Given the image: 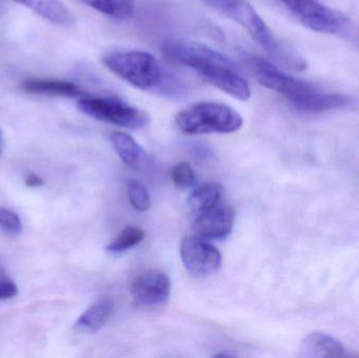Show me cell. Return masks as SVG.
Masks as SVG:
<instances>
[{"label": "cell", "instance_id": "18", "mask_svg": "<svg viewBox=\"0 0 359 358\" xmlns=\"http://www.w3.org/2000/svg\"><path fill=\"white\" fill-rule=\"evenodd\" d=\"M145 231L138 226H128L107 246V250L114 254L126 252L144 240Z\"/></svg>", "mask_w": 359, "mask_h": 358}, {"label": "cell", "instance_id": "21", "mask_svg": "<svg viewBox=\"0 0 359 358\" xmlns=\"http://www.w3.org/2000/svg\"><path fill=\"white\" fill-rule=\"evenodd\" d=\"M0 227L11 235H19L22 230L20 219L8 209H0Z\"/></svg>", "mask_w": 359, "mask_h": 358}, {"label": "cell", "instance_id": "12", "mask_svg": "<svg viewBox=\"0 0 359 358\" xmlns=\"http://www.w3.org/2000/svg\"><path fill=\"white\" fill-rule=\"evenodd\" d=\"M37 13L46 20L59 25H72L75 17L61 0H13Z\"/></svg>", "mask_w": 359, "mask_h": 358}, {"label": "cell", "instance_id": "5", "mask_svg": "<svg viewBox=\"0 0 359 358\" xmlns=\"http://www.w3.org/2000/svg\"><path fill=\"white\" fill-rule=\"evenodd\" d=\"M103 64L124 81L147 92L163 90L165 71L153 55L142 50L113 53L103 58Z\"/></svg>", "mask_w": 359, "mask_h": 358}, {"label": "cell", "instance_id": "15", "mask_svg": "<svg viewBox=\"0 0 359 358\" xmlns=\"http://www.w3.org/2000/svg\"><path fill=\"white\" fill-rule=\"evenodd\" d=\"M111 140L120 159L130 167L140 168L144 161H147V151L126 132H113Z\"/></svg>", "mask_w": 359, "mask_h": 358}, {"label": "cell", "instance_id": "13", "mask_svg": "<svg viewBox=\"0 0 359 358\" xmlns=\"http://www.w3.org/2000/svg\"><path fill=\"white\" fill-rule=\"evenodd\" d=\"M306 355L313 357L337 358L347 355L345 347L337 338L322 332L309 334L303 342Z\"/></svg>", "mask_w": 359, "mask_h": 358}, {"label": "cell", "instance_id": "7", "mask_svg": "<svg viewBox=\"0 0 359 358\" xmlns=\"http://www.w3.org/2000/svg\"><path fill=\"white\" fill-rule=\"evenodd\" d=\"M306 27L324 34L341 33L348 18L339 11L320 4L318 0H280Z\"/></svg>", "mask_w": 359, "mask_h": 358}, {"label": "cell", "instance_id": "3", "mask_svg": "<svg viewBox=\"0 0 359 358\" xmlns=\"http://www.w3.org/2000/svg\"><path fill=\"white\" fill-rule=\"evenodd\" d=\"M245 67L259 83L284 96L295 109L313 113L320 90L312 84L297 79L257 55H245Z\"/></svg>", "mask_w": 359, "mask_h": 358}, {"label": "cell", "instance_id": "6", "mask_svg": "<svg viewBox=\"0 0 359 358\" xmlns=\"http://www.w3.org/2000/svg\"><path fill=\"white\" fill-rule=\"evenodd\" d=\"M77 107L88 117L120 128L138 130L149 122V115L144 111L116 99L84 97L78 101Z\"/></svg>", "mask_w": 359, "mask_h": 358}, {"label": "cell", "instance_id": "19", "mask_svg": "<svg viewBox=\"0 0 359 358\" xmlns=\"http://www.w3.org/2000/svg\"><path fill=\"white\" fill-rule=\"evenodd\" d=\"M128 198L135 209L147 212L151 207V195L144 185L139 181L130 180L128 184Z\"/></svg>", "mask_w": 359, "mask_h": 358}, {"label": "cell", "instance_id": "2", "mask_svg": "<svg viewBox=\"0 0 359 358\" xmlns=\"http://www.w3.org/2000/svg\"><path fill=\"white\" fill-rule=\"evenodd\" d=\"M206 2L242 25L253 40L280 64L297 71H304L307 67L305 59L280 44L265 21L248 2L244 0H206Z\"/></svg>", "mask_w": 359, "mask_h": 358}, {"label": "cell", "instance_id": "9", "mask_svg": "<svg viewBox=\"0 0 359 358\" xmlns=\"http://www.w3.org/2000/svg\"><path fill=\"white\" fill-rule=\"evenodd\" d=\"M130 291L137 305L159 306L170 298V280L163 271H145L135 280Z\"/></svg>", "mask_w": 359, "mask_h": 358}, {"label": "cell", "instance_id": "11", "mask_svg": "<svg viewBox=\"0 0 359 358\" xmlns=\"http://www.w3.org/2000/svg\"><path fill=\"white\" fill-rule=\"evenodd\" d=\"M114 312L111 298H104L88 307L76 322L75 327L81 333H97L109 321Z\"/></svg>", "mask_w": 359, "mask_h": 358}, {"label": "cell", "instance_id": "20", "mask_svg": "<svg viewBox=\"0 0 359 358\" xmlns=\"http://www.w3.org/2000/svg\"><path fill=\"white\" fill-rule=\"evenodd\" d=\"M172 179L179 188H187L196 182V174L189 163L181 162L172 170Z\"/></svg>", "mask_w": 359, "mask_h": 358}, {"label": "cell", "instance_id": "24", "mask_svg": "<svg viewBox=\"0 0 359 358\" xmlns=\"http://www.w3.org/2000/svg\"><path fill=\"white\" fill-rule=\"evenodd\" d=\"M4 134H2L1 130H0V155H1L2 151H4Z\"/></svg>", "mask_w": 359, "mask_h": 358}, {"label": "cell", "instance_id": "16", "mask_svg": "<svg viewBox=\"0 0 359 358\" xmlns=\"http://www.w3.org/2000/svg\"><path fill=\"white\" fill-rule=\"evenodd\" d=\"M90 8L111 17L126 20L132 18L136 11L135 0H78Z\"/></svg>", "mask_w": 359, "mask_h": 358}, {"label": "cell", "instance_id": "23", "mask_svg": "<svg viewBox=\"0 0 359 358\" xmlns=\"http://www.w3.org/2000/svg\"><path fill=\"white\" fill-rule=\"evenodd\" d=\"M25 185L29 187H40L44 185V181L35 174H29L25 179Z\"/></svg>", "mask_w": 359, "mask_h": 358}, {"label": "cell", "instance_id": "8", "mask_svg": "<svg viewBox=\"0 0 359 358\" xmlns=\"http://www.w3.org/2000/svg\"><path fill=\"white\" fill-rule=\"evenodd\" d=\"M181 258L187 273L196 277L212 275L222 264L221 252L200 237H187L182 241Z\"/></svg>", "mask_w": 359, "mask_h": 358}, {"label": "cell", "instance_id": "17", "mask_svg": "<svg viewBox=\"0 0 359 358\" xmlns=\"http://www.w3.org/2000/svg\"><path fill=\"white\" fill-rule=\"evenodd\" d=\"M223 186L219 183H207L198 187L188 198V204L194 212H200L217 205L221 201Z\"/></svg>", "mask_w": 359, "mask_h": 358}, {"label": "cell", "instance_id": "10", "mask_svg": "<svg viewBox=\"0 0 359 358\" xmlns=\"http://www.w3.org/2000/svg\"><path fill=\"white\" fill-rule=\"evenodd\" d=\"M233 224V209L225 204H217L200 212L194 221V231L205 240H222L230 235Z\"/></svg>", "mask_w": 359, "mask_h": 358}, {"label": "cell", "instance_id": "4", "mask_svg": "<svg viewBox=\"0 0 359 358\" xmlns=\"http://www.w3.org/2000/svg\"><path fill=\"white\" fill-rule=\"evenodd\" d=\"M243 118L236 109L219 102L194 103L180 111L176 124L188 136L231 134L243 126Z\"/></svg>", "mask_w": 359, "mask_h": 358}, {"label": "cell", "instance_id": "14", "mask_svg": "<svg viewBox=\"0 0 359 358\" xmlns=\"http://www.w3.org/2000/svg\"><path fill=\"white\" fill-rule=\"evenodd\" d=\"M21 88L29 94L43 96L74 98L82 95L76 84L62 80L29 79L23 82Z\"/></svg>", "mask_w": 359, "mask_h": 358}, {"label": "cell", "instance_id": "22", "mask_svg": "<svg viewBox=\"0 0 359 358\" xmlns=\"http://www.w3.org/2000/svg\"><path fill=\"white\" fill-rule=\"evenodd\" d=\"M17 294H18L17 286L0 268V301L10 300V298H15Z\"/></svg>", "mask_w": 359, "mask_h": 358}, {"label": "cell", "instance_id": "1", "mask_svg": "<svg viewBox=\"0 0 359 358\" xmlns=\"http://www.w3.org/2000/svg\"><path fill=\"white\" fill-rule=\"evenodd\" d=\"M162 50L166 58L190 67L207 82L234 99H250V86L234 62L210 46L194 40L168 39L162 46Z\"/></svg>", "mask_w": 359, "mask_h": 358}]
</instances>
